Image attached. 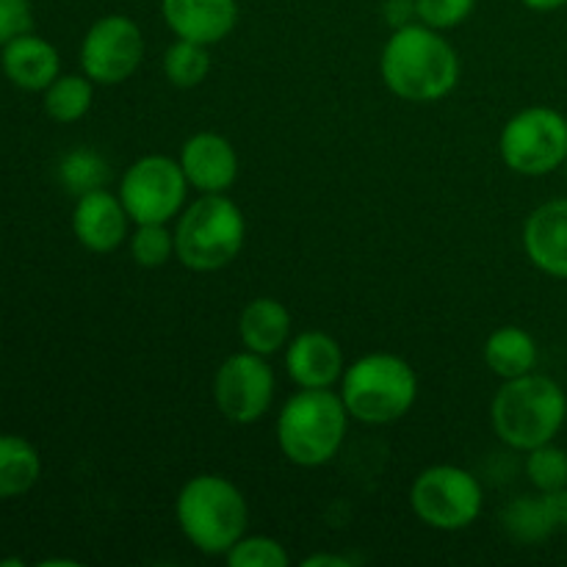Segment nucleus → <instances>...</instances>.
Returning <instances> with one entry per match:
<instances>
[{
	"mask_svg": "<svg viewBox=\"0 0 567 567\" xmlns=\"http://www.w3.org/2000/svg\"><path fill=\"white\" fill-rule=\"evenodd\" d=\"M388 92L408 103H437L460 81V55L443 31L410 22L388 37L380 55Z\"/></svg>",
	"mask_w": 567,
	"mask_h": 567,
	"instance_id": "1",
	"label": "nucleus"
},
{
	"mask_svg": "<svg viewBox=\"0 0 567 567\" xmlns=\"http://www.w3.org/2000/svg\"><path fill=\"white\" fill-rule=\"evenodd\" d=\"M349 410L341 393L330 388H299L277 415V446L299 468H321L343 446Z\"/></svg>",
	"mask_w": 567,
	"mask_h": 567,
	"instance_id": "2",
	"label": "nucleus"
},
{
	"mask_svg": "<svg viewBox=\"0 0 567 567\" xmlns=\"http://www.w3.org/2000/svg\"><path fill=\"white\" fill-rule=\"evenodd\" d=\"M491 421L498 441L515 452L526 454L543 443H551L567 421L563 385L537 371L504 380L493 396Z\"/></svg>",
	"mask_w": 567,
	"mask_h": 567,
	"instance_id": "3",
	"label": "nucleus"
},
{
	"mask_svg": "<svg viewBox=\"0 0 567 567\" xmlns=\"http://www.w3.org/2000/svg\"><path fill=\"white\" fill-rule=\"evenodd\" d=\"M183 537L205 557H225L249 526V507L238 485L219 474L192 476L175 502Z\"/></svg>",
	"mask_w": 567,
	"mask_h": 567,
	"instance_id": "4",
	"label": "nucleus"
},
{
	"mask_svg": "<svg viewBox=\"0 0 567 567\" xmlns=\"http://www.w3.org/2000/svg\"><path fill=\"white\" fill-rule=\"evenodd\" d=\"M341 399L360 424H393L413 410L419 399V374L399 354H363L343 369Z\"/></svg>",
	"mask_w": 567,
	"mask_h": 567,
	"instance_id": "5",
	"label": "nucleus"
},
{
	"mask_svg": "<svg viewBox=\"0 0 567 567\" xmlns=\"http://www.w3.org/2000/svg\"><path fill=\"white\" fill-rule=\"evenodd\" d=\"M247 219L225 194H203L175 225V258L192 271H219L241 255Z\"/></svg>",
	"mask_w": 567,
	"mask_h": 567,
	"instance_id": "6",
	"label": "nucleus"
},
{
	"mask_svg": "<svg viewBox=\"0 0 567 567\" xmlns=\"http://www.w3.org/2000/svg\"><path fill=\"white\" fill-rule=\"evenodd\" d=\"M498 155L524 177H546L567 161V116L548 105H529L504 125Z\"/></svg>",
	"mask_w": 567,
	"mask_h": 567,
	"instance_id": "7",
	"label": "nucleus"
},
{
	"mask_svg": "<svg viewBox=\"0 0 567 567\" xmlns=\"http://www.w3.org/2000/svg\"><path fill=\"white\" fill-rule=\"evenodd\" d=\"M485 507V491L460 465H432L410 485V509L421 524L437 532H463Z\"/></svg>",
	"mask_w": 567,
	"mask_h": 567,
	"instance_id": "8",
	"label": "nucleus"
},
{
	"mask_svg": "<svg viewBox=\"0 0 567 567\" xmlns=\"http://www.w3.org/2000/svg\"><path fill=\"white\" fill-rule=\"evenodd\" d=\"M188 188L181 161L155 153L127 166L120 181V199L133 225H169L183 214Z\"/></svg>",
	"mask_w": 567,
	"mask_h": 567,
	"instance_id": "9",
	"label": "nucleus"
},
{
	"mask_svg": "<svg viewBox=\"0 0 567 567\" xmlns=\"http://www.w3.org/2000/svg\"><path fill=\"white\" fill-rule=\"evenodd\" d=\"M277 380L264 354L249 349L230 354L214 374V402L230 424L249 426L269 413Z\"/></svg>",
	"mask_w": 567,
	"mask_h": 567,
	"instance_id": "10",
	"label": "nucleus"
},
{
	"mask_svg": "<svg viewBox=\"0 0 567 567\" xmlns=\"http://www.w3.org/2000/svg\"><path fill=\"white\" fill-rule=\"evenodd\" d=\"M81 70L97 86H120L144 61V33L131 17L105 14L81 42Z\"/></svg>",
	"mask_w": 567,
	"mask_h": 567,
	"instance_id": "11",
	"label": "nucleus"
},
{
	"mask_svg": "<svg viewBox=\"0 0 567 567\" xmlns=\"http://www.w3.org/2000/svg\"><path fill=\"white\" fill-rule=\"evenodd\" d=\"M72 233H75L78 244L89 252L109 255L120 249L127 241V233H131V216H127L120 194L97 188V192L75 197Z\"/></svg>",
	"mask_w": 567,
	"mask_h": 567,
	"instance_id": "12",
	"label": "nucleus"
},
{
	"mask_svg": "<svg viewBox=\"0 0 567 567\" xmlns=\"http://www.w3.org/2000/svg\"><path fill=\"white\" fill-rule=\"evenodd\" d=\"M161 17L175 39L210 48L236 31L238 0H161Z\"/></svg>",
	"mask_w": 567,
	"mask_h": 567,
	"instance_id": "13",
	"label": "nucleus"
},
{
	"mask_svg": "<svg viewBox=\"0 0 567 567\" xmlns=\"http://www.w3.org/2000/svg\"><path fill=\"white\" fill-rule=\"evenodd\" d=\"M181 166L188 186L199 194H225L238 181V153L219 133H194L181 147Z\"/></svg>",
	"mask_w": 567,
	"mask_h": 567,
	"instance_id": "14",
	"label": "nucleus"
},
{
	"mask_svg": "<svg viewBox=\"0 0 567 567\" xmlns=\"http://www.w3.org/2000/svg\"><path fill=\"white\" fill-rule=\"evenodd\" d=\"M524 252L543 275L567 280V199H548L524 225Z\"/></svg>",
	"mask_w": 567,
	"mask_h": 567,
	"instance_id": "15",
	"label": "nucleus"
},
{
	"mask_svg": "<svg viewBox=\"0 0 567 567\" xmlns=\"http://www.w3.org/2000/svg\"><path fill=\"white\" fill-rule=\"evenodd\" d=\"M343 369L341 343L327 332L308 330L288 341L286 371L297 388H332L341 382Z\"/></svg>",
	"mask_w": 567,
	"mask_h": 567,
	"instance_id": "16",
	"label": "nucleus"
},
{
	"mask_svg": "<svg viewBox=\"0 0 567 567\" xmlns=\"http://www.w3.org/2000/svg\"><path fill=\"white\" fill-rule=\"evenodd\" d=\"M504 532L515 543L535 546L548 540L557 529L567 526V491L540 493L535 496H518L504 507L502 513Z\"/></svg>",
	"mask_w": 567,
	"mask_h": 567,
	"instance_id": "17",
	"label": "nucleus"
},
{
	"mask_svg": "<svg viewBox=\"0 0 567 567\" xmlns=\"http://www.w3.org/2000/svg\"><path fill=\"white\" fill-rule=\"evenodd\" d=\"M0 66L17 89L44 92L61 75V55L48 39L37 37V33H22L3 44Z\"/></svg>",
	"mask_w": 567,
	"mask_h": 567,
	"instance_id": "18",
	"label": "nucleus"
},
{
	"mask_svg": "<svg viewBox=\"0 0 567 567\" xmlns=\"http://www.w3.org/2000/svg\"><path fill=\"white\" fill-rule=\"evenodd\" d=\"M238 338L255 354H277L291 341V313L275 297H258L244 305L238 316Z\"/></svg>",
	"mask_w": 567,
	"mask_h": 567,
	"instance_id": "19",
	"label": "nucleus"
},
{
	"mask_svg": "<svg viewBox=\"0 0 567 567\" xmlns=\"http://www.w3.org/2000/svg\"><path fill=\"white\" fill-rule=\"evenodd\" d=\"M485 363L502 380H515V377L532 374L537 369V360H540V349L537 341L532 338V332H526L524 327H498L491 332V338L485 341Z\"/></svg>",
	"mask_w": 567,
	"mask_h": 567,
	"instance_id": "20",
	"label": "nucleus"
},
{
	"mask_svg": "<svg viewBox=\"0 0 567 567\" xmlns=\"http://www.w3.org/2000/svg\"><path fill=\"white\" fill-rule=\"evenodd\" d=\"M42 476L37 446L20 435H0V498H14L31 491Z\"/></svg>",
	"mask_w": 567,
	"mask_h": 567,
	"instance_id": "21",
	"label": "nucleus"
},
{
	"mask_svg": "<svg viewBox=\"0 0 567 567\" xmlns=\"http://www.w3.org/2000/svg\"><path fill=\"white\" fill-rule=\"evenodd\" d=\"M94 81L86 75H59L44 89V111L59 125H72L83 120L92 109Z\"/></svg>",
	"mask_w": 567,
	"mask_h": 567,
	"instance_id": "22",
	"label": "nucleus"
},
{
	"mask_svg": "<svg viewBox=\"0 0 567 567\" xmlns=\"http://www.w3.org/2000/svg\"><path fill=\"white\" fill-rule=\"evenodd\" d=\"M109 181L111 166L97 150L75 147L70 150L59 164V183L72 194V197H83V194L105 188Z\"/></svg>",
	"mask_w": 567,
	"mask_h": 567,
	"instance_id": "23",
	"label": "nucleus"
},
{
	"mask_svg": "<svg viewBox=\"0 0 567 567\" xmlns=\"http://www.w3.org/2000/svg\"><path fill=\"white\" fill-rule=\"evenodd\" d=\"M210 72V53L205 44L175 39L164 50V78L175 89H197Z\"/></svg>",
	"mask_w": 567,
	"mask_h": 567,
	"instance_id": "24",
	"label": "nucleus"
},
{
	"mask_svg": "<svg viewBox=\"0 0 567 567\" xmlns=\"http://www.w3.org/2000/svg\"><path fill=\"white\" fill-rule=\"evenodd\" d=\"M526 476L540 493L567 491V452L554 441L532 449L526 452Z\"/></svg>",
	"mask_w": 567,
	"mask_h": 567,
	"instance_id": "25",
	"label": "nucleus"
},
{
	"mask_svg": "<svg viewBox=\"0 0 567 567\" xmlns=\"http://www.w3.org/2000/svg\"><path fill=\"white\" fill-rule=\"evenodd\" d=\"M131 255L144 269H161L175 258V233L166 225H136L131 233Z\"/></svg>",
	"mask_w": 567,
	"mask_h": 567,
	"instance_id": "26",
	"label": "nucleus"
},
{
	"mask_svg": "<svg viewBox=\"0 0 567 567\" xmlns=\"http://www.w3.org/2000/svg\"><path fill=\"white\" fill-rule=\"evenodd\" d=\"M225 559L230 567H288V563H291L286 546L266 535H244L225 554Z\"/></svg>",
	"mask_w": 567,
	"mask_h": 567,
	"instance_id": "27",
	"label": "nucleus"
},
{
	"mask_svg": "<svg viewBox=\"0 0 567 567\" xmlns=\"http://www.w3.org/2000/svg\"><path fill=\"white\" fill-rule=\"evenodd\" d=\"M476 9V0H415L419 22L435 28V31H452L463 25Z\"/></svg>",
	"mask_w": 567,
	"mask_h": 567,
	"instance_id": "28",
	"label": "nucleus"
},
{
	"mask_svg": "<svg viewBox=\"0 0 567 567\" xmlns=\"http://www.w3.org/2000/svg\"><path fill=\"white\" fill-rule=\"evenodd\" d=\"M33 9L31 0H0V48L11 39L31 33Z\"/></svg>",
	"mask_w": 567,
	"mask_h": 567,
	"instance_id": "29",
	"label": "nucleus"
},
{
	"mask_svg": "<svg viewBox=\"0 0 567 567\" xmlns=\"http://www.w3.org/2000/svg\"><path fill=\"white\" fill-rule=\"evenodd\" d=\"M382 17H385V22L391 25V31L410 25V22H419L415 0H385V3H382Z\"/></svg>",
	"mask_w": 567,
	"mask_h": 567,
	"instance_id": "30",
	"label": "nucleus"
},
{
	"mask_svg": "<svg viewBox=\"0 0 567 567\" xmlns=\"http://www.w3.org/2000/svg\"><path fill=\"white\" fill-rule=\"evenodd\" d=\"M352 557H341V554H313V557H305L302 567H352Z\"/></svg>",
	"mask_w": 567,
	"mask_h": 567,
	"instance_id": "31",
	"label": "nucleus"
},
{
	"mask_svg": "<svg viewBox=\"0 0 567 567\" xmlns=\"http://www.w3.org/2000/svg\"><path fill=\"white\" fill-rule=\"evenodd\" d=\"M520 3H524L526 9L540 11V14H548V11H559V9H565L567 0H520Z\"/></svg>",
	"mask_w": 567,
	"mask_h": 567,
	"instance_id": "32",
	"label": "nucleus"
},
{
	"mask_svg": "<svg viewBox=\"0 0 567 567\" xmlns=\"http://www.w3.org/2000/svg\"><path fill=\"white\" fill-rule=\"evenodd\" d=\"M565 172H567V161H565Z\"/></svg>",
	"mask_w": 567,
	"mask_h": 567,
	"instance_id": "33",
	"label": "nucleus"
}]
</instances>
